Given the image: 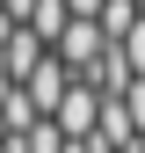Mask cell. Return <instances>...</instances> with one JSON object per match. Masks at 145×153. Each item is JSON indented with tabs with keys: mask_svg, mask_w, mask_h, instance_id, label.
Instances as JSON below:
<instances>
[{
	"mask_svg": "<svg viewBox=\"0 0 145 153\" xmlns=\"http://www.w3.org/2000/svg\"><path fill=\"white\" fill-rule=\"evenodd\" d=\"M138 22H145V0H109V7H102V29H109V44H123Z\"/></svg>",
	"mask_w": 145,
	"mask_h": 153,
	"instance_id": "277c9868",
	"label": "cell"
},
{
	"mask_svg": "<svg viewBox=\"0 0 145 153\" xmlns=\"http://www.w3.org/2000/svg\"><path fill=\"white\" fill-rule=\"evenodd\" d=\"M65 7H72V15H94V22H102V7H109V0H65Z\"/></svg>",
	"mask_w": 145,
	"mask_h": 153,
	"instance_id": "ba28073f",
	"label": "cell"
},
{
	"mask_svg": "<svg viewBox=\"0 0 145 153\" xmlns=\"http://www.w3.org/2000/svg\"><path fill=\"white\" fill-rule=\"evenodd\" d=\"M123 59H131V73H138V80H145V22H138L131 36H123Z\"/></svg>",
	"mask_w": 145,
	"mask_h": 153,
	"instance_id": "8992f818",
	"label": "cell"
},
{
	"mask_svg": "<svg viewBox=\"0 0 145 153\" xmlns=\"http://www.w3.org/2000/svg\"><path fill=\"white\" fill-rule=\"evenodd\" d=\"M22 29H29V36H36L44 51H58V36L72 29V7H65V0H36V15H29Z\"/></svg>",
	"mask_w": 145,
	"mask_h": 153,
	"instance_id": "3957f363",
	"label": "cell"
},
{
	"mask_svg": "<svg viewBox=\"0 0 145 153\" xmlns=\"http://www.w3.org/2000/svg\"><path fill=\"white\" fill-rule=\"evenodd\" d=\"M123 109H131V124L145 131V80H131V88H123Z\"/></svg>",
	"mask_w": 145,
	"mask_h": 153,
	"instance_id": "52a82bcc",
	"label": "cell"
},
{
	"mask_svg": "<svg viewBox=\"0 0 145 153\" xmlns=\"http://www.w3.org/2000/svg\"><path fill=\"white\" fill-rule=\"evenodd\" d=\"M15 146H22V153H65L72 139H65V131H58V124H51V117H44V124H29V131H22V139H15Z\"/></svg>",
	"mask_w": 145,
	"mask_h": 153,
	"instance_id": "5b68a950",
	"label": "cell"
},
{
	"mask_svg": "<svg viewBox=\"0 0 145 153\" xmlns=\"http://www.w3.org/2000/svg\"><path fill=\"white\" fill-rule=\"evenodd\" d=\"M72 80H80V73H72L58 51H51V59L22 80V95H29V109H36V117H58V109H65V95H72Z\"/></svg>",
	"mask_w": 145,
	"mask_h": 153,
	"instance_id": "7a4b0ae2",
	"label": "cell"
},
{
	"mask_svg": "<svg viewBox=\"0 0 145 153\" xmlns=\"http://www.w3.org/2000/svg\"><path fill=\"white\" fill-rule=\"evenodd\" d=\"M109 51H116V44H109V29L94 22V15H72V29L58 36V59H65L72 73H80V80H94V73H102V59H109Z\"/></svg>",
	"mask_w": 145,
	"mask_h": 153,
	"instance_id": "6da1fadb",
	"label": "cell"
}]
</instances>
